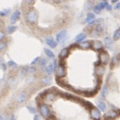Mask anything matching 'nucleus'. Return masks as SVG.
Here are the masks:
<instances>
[{
  "label": "nucleus",
  "instance_id": "473e14b6",
  "mask_svg": "<svg viewBox=\"0 0 120 120\" xmlns=\"http://www.w3.org/2000/svg\"><path fill=\"white\" fill-rule=\"evenodd\" d=\"M7 66H8V67H10V68H17L18 64H16L14 61H12V60H10V61H8V62L7 63Z\"/></svg>",
  "mask_w": 120,
  "mask_h": 120
},
{
  "label": "nucleus",
  "instance_id": "7c9ffc66",
  "mask_svg": "<svg viewBox=\"0 0 120 120\" xmlns=\"http://www.w3.org/2000/svg\"><path fill=\"white\" fill-rule=\"evenodd\" d=\"M101 95L103 98H106L108 95V88L106 85H104V86L103 87V88H102V91H101Z\"/></svg>",
  "mask_w": 120,
  "mask_h": 120
},
{
  "label": "nucleus",
  "instance_id": "a211bd4d",
  "mask_svg": "<svg viewBox=\"0 0 120 120\" xmlns=\"http://www.w3.org/2000/svg\"><path fill=\"white\" fill-rule=\"evenodd\" d=\"M79 47L81 49H89L92 48V44L91 43L88 41H85V42H82V43L79 44Z\"/></svg>",
  "mask_w": 120,
  "mask_h": 120
},
{
  "label": "nucleus",
  "instance_id": "6ab92c4d",
  "mask_svg": "<svg viewBox=\"0 0 120 120\" xmlns=\"http://www.w3.org/2000/svg\"><path fill=\"white\" fill-rule=\"evenodd\" d=\"M94 20H95V14L93 13H88V14H87V18H86V19H85V22L90 23V22H94Z\"/></svg>",
  "mask_w": 120,
  "mask_h": 120
},
{
  "label": "nucleus",
  "instance_id": "ddd939ff",
  "mask_svg": "<svg viewBox=\"0 0 120 120\" xmlns=\"http://www.w3.org/2000/svg\"><path fill=\"white\" fill-rule=\"evenodd\" d=\"M118 112L115 110H109L106 113H105V118H109V119H112V118H116L118 117Z\"/></svg>",
  "mask_w": 120,
  "mask_h": 120
},
{
  "label": "nucleus",
  "instance_id": "ea45409f",
  "mask_svg": "<svg viewBox=\"0 0 120 120\" xmlns=\"http://www.w3.org/2000/svg\"><path fill=\"white\" fill-rule=\"evenodd\" d=\"M52 66H53V68H54V70L56 71L57 68H58V64H57V60H54L53 61V63H52Z\"/></svg>",
  "mask_w": 120,
  "mask_h": 120
},
{
  "label": "nucleus",
  "instance_id": "3c124183",
  "mask_svg": "<svg viewBox=\"0 0 120 120\" xmlns=\"http://www.w3.org/2000/svg\"><path fill=\"white\" fill-rule=\"evenodd\" d=\"M111 1H112V3H117L118 0H111Z\"/></svg>",
  "mask_w": 120,
  "mask_h": 120
},
{
  "label": "nucleus",
  "instance_id": "a18cd8bd",
  "mask_svg": "<svg viewBox=\"0 0 120 120\" xmlns=\"http://www.w3.org/2000/svg\"><path fill=\"white\" fill-rule=\"evenodd\" d=\"M41 1H43L44 3H48V4H52L54 0H41Z\"/></svg>",
  "mask_w": 120,
  "mask_h": 120
},
{
  "label": "nucleus",
  "instance_id": "a19ab883",
  "mask_svg": "<svg viewBox=\"0 0 120 120\" xmlns=\"http://www.w3.org/2000/svg\"><path fill=\"white\" fill-rule=\"evenodd\" d=\"M112 5H111V4H109L107 3V4H106V7H105V8H106V9L108 10V11H110V10H112Z\"/></svg>",
  "mask_w": 120,
  "mask_h": 120
},
{
  "label": "nucleus",
  "instance_id": "5701e85b",
  "mask_svg": "<svg viewBox=\"0 0 120 120\" xmlns=\"http://www.w3.org/2000/svg\"><path fill=\"white\" fill-rule=\"evenodd\" d=\"M35 1L36 0H22V6H27V7H31L33 6L34 4H35Z\"/></svg>",
  "mask_w": 120,
  "mask_h": 120
},
{
  "label": "nucleus",
  "instance_id": "49530a36",
  "mask_svg": "<svg viewBox=\"0 0 120 120\" xmlns=\"http://www.w3.org/2000/svg\"><path fill=\"white\" fill-rule=\"evenodd\" d=\"M93 9H94V13H99L100 12H101V11H99V10L98 9V8L95 7V6H94V8H93Z\"/></svg>",
  "mask_w": 120,
  "mask_h": 120
},
{
  "label": "nucleus",
  "instance_id": "de8ad7c7",
  "mask_svg": "<svg viewBox=\"0 0 120 120\" xmlns=\"http://www.w3.org/2000/svg\"><path fill=\"white\" fill-rule=\"evenodd\" d=\"M8 120H16V119H15L14 115H13V114H11V115H10V117H9V118H8Z\"/></svg>",
  "mask_w": 120,
  "mask_h": 120
},
{
  "label": "nucleus",
  "instance_id": "7ed1b4c3",
  "mask_svg": "<svg viewBox=\"0 0 120 120\" xmlns=\"http://www.w3.org/2000/svg\"><path fill=\"white\" fill-rule=\"evenodd\" d=\"M99 63L101 65H106L109 61V55L106 51L102 50L99 52Z\"/></svg>",
  "mask_w": 120,
  "mask_h": 120
},
{
  "label": "nucleus",
  "instance_id": "0eeeda50",
  "mask_svg": "<svg viewBox=\"0 0 120 120\" xmlns=\"http://www.w3.org/2000/svg\"><path fill=\"white\" fill-rule=\"evenodd\" d=\"M91 44H92V48L94 49V50L100 51L103 49V44L101 41H99V40H93V41L91 42Z\"/></svg>",
  "mask_w": 120,
  "mask_h": 120
},
{
  "label": "nucleus",
  "instance_id": "dca6fc26",
  "mask_svg": "<svg viewBox=\"0 0 120 120\" xmlns=\"http://www.w3.org/2000/svg\"><path fill=\"white\" fill-rule=\"evenodd\" d=\"M112 43H113V39H112L110 37H106L104 38V44L105 47L108 49H111Z\"/></svg>",
  "mask_w": 120,
  "mask_h": 120
},
{
  "label": "nucleus",
  "instance_id": "aec40b11",
  "mask_svg": "<svg viewBox=\"0 0 120 120\" xmlns=\"http://www.w3.org/2000/svg\"><path fill=\"white\" fill-rule=\"evenodd\" d=\"M85 38H86V34H79V35H77L76 38H75V42H76V43H82Z\"/></svg>",
  "mask_w": 120,
  "mask_h": 120
},
{
  "label": "nucleus",
  "instance_id": "f8f14e48",
  "mask_svg": "<svg viewBox=\"0 0 120 120\" xmlns=\"http://www.w3.org/2000/svg\"><path fill=\"white\" fill-rule=\"evenodd\" d=\"M45 42H46V43H47L50 48H52V49H55V48L57 47V45H58L57 41H55L52 38H47L45 39Z\"/></svg>",
  "mask_w": 120,
  "mask_h": 120
},
{
  "label": "nucleus",
  "instance_id": "c03bdc74",
  "mask_svg": "<svg viewBox=\"0 0 120 120\" xmlns=\"http://www.w3.org/2000/svg\"><path fill=\"white\" fill-rule=\"evenodd\" d=\"M40 119V116L38 114H34V120H39Z\"/></svg>",
  "mask_w": 120,
  "mask_h": 120
},
{
  "label": "nucleus",
  "instance_id": "c9c22d12",
  "mask_svg": "<svg viewBox=\"0 0 120 120\" xmlns=\"http://www.w3.org/2000/svg\"><path fill=\"white\" fill-rule=\"evenodd\" d=\"M39 65L41 67H45V65L47 64V60L45 59V58H40V60H39Z\"/></svg>",
  "mask_w": 120,
  "mask_h": 120
},
{
  "label": "nucleus",
  "instance_id": "4be33fe9",
  "mask_svg": "<svg viewBox=\"0 0 120 120\" xmlns=\"http://www.w3.org/2000/svg\"><path fill=\"white\" fill-rule=\"evenodd\" d=\"M22 68L25 70V72H26L27 73H30V74L34 73L36 72V68L34 67V66H30V67H23Z\"/></svg>",
  "mask_w": 120,
  "mask_h": 120
},
{
  "label": "nucleus",
  "instance_id": "2eb2a0df",
  "mask_svg": "<svg viewBox=\"0 0 120 120\" xmlns=\"http://www.w3.org/2000/svg\"><path fill=\"white\" fill-rule=\"evenodd\" d=\"M68 53H69V49L64 48V49H63L62 50H61V52H60L59 58H61V59H64V58H65L68 55Z\"/></svg>",
  "mask_w": 120,
  "mask_h": 120
},
{
  "label": "nucleus",
  "instance_id": "a878e982",
  "mask_svg": "<svg viewBox=\"0 0 120 120\" xmlns=\"http://www.w3.org/2000/svg\"><path fill=\"white\" fill-rule=\"evenodd\" d=\"M44 52H45V54L47 55L49 58H55V55L54 53L52 52V51L50 50V49H44Z\"/></svg>",
  "mask_w": 120,
  "mask_h": 120
},
{
  "label": "nucleus",
  "instance_id": "c85d7f7f",
  "mask_svg": "<svg viewBox=\"0 0 120 120\" xmlns=\"http://www.w3.org/2000/svg\"><path fill=\"white\" fill-rule=\"evenodd\" d=\"M112 39L114 40V41H117V40L120 39V28H118V29L114 32L113 37H112Z\"/></svg>",
  "mask_w": 120,
  "mask_h": 120
},
{
  "label": "nucleus",
  "instance_id": "f257e3e1",
  "mask_svg": "<svg viewBox=\"0 0 120 120\" xmlns=\"http://www.w3.org/2000/svg\"><path fill=\"white\" fill-rule=\"evenodd\" d=\"M26 21L30 24H36L38 20V12L34 8H29L25 14Z\"/></svg>",
  "mask_w": 120,
  "mask_h": 120
},
{
  "label": "nucleus",
  "instance_id": "e433bc0d",
  "mask_svg": "<svg viewBox=\"0 0 120 120\" xmlns=\"http://www.w3.org/2000/svg\"><path fill=\"white\" fill-rule=\"evenodd\" d=\"M118 58H112V61H111V65H110V67H111V68H113L115 65L117 64V63H118Z\"/></svg>",
  "mask_w": 120,
  "mask_h": 120
},
{
  "label": "nucleus",
  "instance_id": "9b49d317",
  "mask_svg": "<svg viewBox=\"0 0 120 120\" xmlns=\"http://www.w3.org/2000/svg\"><path fill=\"white\" fill-rule=\"evenodd\" d=\"M105 72V68L103 67V65H98L97 67L95 68V73L98 77H102L103 75Z\"/></svg>",
  "mask_w": 120,
  "mask_h": 120
},
{
  "label": "nucleus",
  "instance_id": "20e7f679",
  "mask_svg": "<svg viewBox=\"0 0 120 120\" xmlns=\"http://www.w3.org/2000/svg\"><path fill=\"white\" fill-rule=\"evenodd\" d=\"M56 75L57 77L58 78H63L66 75V70H65V68H64V63L61 62V61H60L59 65H58V68L56 70Z\"/></svg>",
  "mask_w": 120,
  "mask_h": 120
},
{
  "label": "nucleus",
  "instance_id": "6e6552de",
  "mask_svg": "<svg viewBox=\"0 0 120 120\" xmlns=\"http://www.w3.org/2000/svg\"><path fill=\"white\" fill-rule=\"evenodd\" d=\"M66 36H67V30L66 29H63L61 30L59 33H58L56 35V41L57 42H61L64 39H65Z\"/></svg>",
  "mask_w": 120,
  "mask_h": 120
},
{
  "label": "nucleus",
  "instance_id": "423d86ee",
  "mask_svg": "<svg viewBox=\"0 0 120 120\" xmlns=\"http://www.w3.org/2000/svg\"><path fill=\"white\" fill-rule=\"evenodd\" d=\"M20 16H21V12L19 11V9L15 10V11L11 14V17H10V22H11L12 24H14L15 22L19 19Z\"/></svg>",
  "mask_w": 120,
  "mask_h": 120
},
{
  "label": "nucleus",
  "instance_id": "2f4dec72",
  "mask_svg": "<svg viewBox=\"0 0 120 120\" xmlns=\"http://www.w3.org/2000/svg\"><path fill=\"white\" fill-rule=\"evenodd\" d=\"M85 9L86 10H90V9H92V8H93V3L91 2V1H87L86 3H85Z\"/></svg>",
  "mask_w": 120,
  "mask_h": 120
},
{
  "label": "nucleus",
  "instance_id": "37998d69",
  "mask_svg": "<svg viewBox=\"0 0 120 120\" xmlns=\"http://www.w3.org/2000/svg\"><path fill=\"white\" fill-rule=\"evenodd\" d=\"M0 120H7V117L3 113H0Z\"/></svg>",
  "mask_w": 120,
  "mask_h": 120
},
{
  "label": "nucleus",
  "instance_id": "09e8293b",
  "mask_svg": "<svg viewBox=\"0 0 120 120\" xmlns=\"http://www.w3.org/2000/svg\"><path fill=\"white\" fill-rule=\"evenodd\" d=\"M114 8L115 9H118V8H120V3H118V4H117L116 5H115Z\"/></svg>",
  "mask_w": 120,
  "mask_h": 120
},
{
  "label": "nucleus",
  "instance_id": "4c0bfd02",
  "mask_svg": "<svg viewBox=\"0 0 120 120\" xmlns=\"http://www.w3.org/2000/svg\"><path fill=\"white\" fill-rule=\"evenodd\" d=\"M39 60H40V57H37V58H35L34 60L32 61V63H31V65L32 66H34V65H35L37 63H38L39 62Z\"/></svg>",
  "mask_w": 120,
  "mask_h": 120
},
{
  "label": "nucleus",
  "instance_id": "58836bf2",
  "mask_svg": "<svg viewBox=\"0 0 120 120\" xmlns=\"http://www.w3.org/2000/svg\"><path fill=\"white\" fill-rule=\"evenodd\" d=\"M4 38H5V33L0 30V41H3Z\"/></svg>",
  "mask_w": 120,
  "mask_h": 120
},
{
  "label": "nucleus",
  "instance_id": "cd10ccee",
  "mask_svg": "<svg viewBox=\"0 0 120 120\" xmlns=\"http://www.w3.org/2000/svg\"><path fill=\"white\" fill-rule=\"evenodd\" d=\"M7 67H8L7 64H5L4 58H3L2 57H0V68L3 69L4 71H5V70L7 69Z\"/></svg>",
  "mask_w": 120,
  "mask_h": 120
},
{
  "label": "nucleus",
  "instance_id": "72a5a7b5",
  "mask_svg": "<svg viewBox=\"0 0 120 120\" xmlns=\"http://www.w3.org/2000/svg\"><path fill=\"white\" fill-rule=\"evenodd\" d=\"M27 109L28 110V112H31V113H34V114H36V112H37V109L34 107H32V106H27Z\"/></svg>",
  "mask_w": 120,
  "mask_h": 120
},
{
  "label": "nucleus",
  "instance_id": "f704fd0d",
  "mask_svg": "<svg viewBox=\"0 0 120 120\" xmlns=\"http://www.w3.org/2000/svg\"><path fill=\"white\" fill-rule=\"evenodd\" d=\"M7 48V43L4 41H0V52L5 50Z\"/></svg>",
  "mask_w": 120,
  "mask_h": 120
},
{
  "label": "nucleus",
  "instance_id": "9d476101",
  "mask_svg": "<svg viewBox=\"0 0 120 120\" xmlns=\"http://www.w3.org/2000/svg\"><path fill=\"white\" fill-rule=\"evenodd\" d=\"M94 35L96 36H100L102 35V34L103 33V26L102 23H99V24L96 25L94 28Z\"/></svg>",
  "mask_w": 120,
  "mask_h": 120
},
{
  "label": "nucleus",
  "instance_id": "b1692460",
  "mask_svg": "<svg viewBox=\"0 0 120 120\" xmlns=\"http://www.w3.org/2000/svg\"><path fill=\"white\" fill-rule=\"evenodd\" d=\"M6 30H7V34H13L16 30H17V27L13 26V25H9V26L7 27Z\"/></svg>",
  "mask_w": 120,
  "mask_h": 120
},
{
  "label": "nucleus",
  "instance_id": "412c9836",
  "mask_svg": "<svg viewBox=\"0 0 120 120\" xmlns=\"http://www.w3.org/2000/svg\"><path fill=\"white\" fill-rule=\"evenodd\" d=\"M97 105H98V109H99L100 111H102V112H105V110H106V103H105L104 102L98 101Z\"/></svg>",
  "mask_w": 120,
  "mask_h": 120
},
{
  "label": "nucleus",
  "instance_id": "393cba45",
  "mask_svg": "<svg viewBox=\"0 0 120 120\" xmlns=\"http://www.w3.org/2000/svg\"><path fill=\"white\" fill-rule=\"evenodd\" d=\"M10 11H11L10 8H4V9L1 10L0 11V17H5V16H7L10 13Z\"/></svg>",
  "mask_w": 120,
  "mask_h": 120
},
{
  "label": "nucleus",
  "instance_id": "39448f33",
  "mask_svg": "<svg viewBox=\"0 0 120 120\" xmlns=\"http://www.w3.org/2000/svg\"><path fill=\"white\" fill-rule=\"evenodd\" d=\"M90 112H91V116L94 120H99L101 118V112L98 108L93 107Z\"/></svg>",
  "mask_w": 120,
  "mask_h": 120
},
{
  "label": "nucleus",
  "instance_id": "f3484780",
  "mask_svg": "<svg viewBox=\"0 0 120 120\" xmlns=\"http://www.w3.org/2000/svg\"><path fill=\"white\" fill-rule=\"evenodd\" d=\"M41 83L43 85H50L51 82H52V79L49 76H45V77H43L41 79Z\"/></svg>",
  "mask_w": 120,
  "mask_h": 120
},
{
  "label": "nucleus",
  "instance_id": "1a4fd4ad",
  "mask_svg": "<svg viewBox=\"0 0 120 120\" xmlns=\"http://www.w3.org/2000/svg\"><path fill=\"white\" fill-rule=\"evenodd\" d=\"M28 95L26 94V93L24 92H22L20 93V94H18L17 98H16V100L18 101V103H23V102H25L27 99H28Z\"/></svg>",
  "mask_w": 120,
  "mask_h": 120
},
{
  "label": "nucleus",
  "instance_id": "f03ea898",
  "mask_svg": "<svg viewBox=\"0 0 120 120\" xmlns=\"http://www.w3.org/2000/svg\"><path fill=\"white\" fill-rule=\"evenodd\" d=\"M39 112L41 115L45 118H49L51 116V111L49 109V107L45 103H42L39 105Z\"/></svg>",
  "mask_w": 120,
  "mask_h": 120
},
{
  "label": "nucleus",
  "instance_id": "79ce46f5",
  "mask_svg": "<svg viewBox=\"0 0 120 120\" xmlns=\"http://www.w3.org/2000/svg\"><path fill=\"white\" fill-rule=\"evenodd\" d=\"M34 80V77H29V78H28V79H27V82H28V83H30V82H33Z\"/></svg>",
  "mask_w": 120,
  "mask_h": 120
},
{
  "label": "nucleus",
  "instance_id": "8fccbe9b",
  "mask_svg": "<svg viewBox=\"0 0 120 120\" xmlns=\"http://www.w3.org/2000/svg\"><path fill=\"white\" fill-rule=\"evenodd\" d=\"M54 1L56 3H62V2H64V0H54Z\"/></svg>",
  "mask_w": 120,
  "mask_h": 120
},
{
  "label": "nucleus",
  "instance_id": "c756f323",
  "mask_svg": "<svg viewBox=\"0 0 120 120\" xmlns=\"http://www.w3.org/2000/svg\"><path fill=\"white\" fill-rule=\"evenodd\" d=\"M106 4H107V2H106V1H105V2H101V3H99L98 4H97L95 7L97 8L99 11H102L103 8H105V7H106Z\"/></svg>",
  "mask_w": 120,
  "mask_h": 120
},
{
  "label": "nucleus",
  "instance_id": "bb28decb",
  "mask_svg": "<svg viewBox=\"0 0 120 120\" xmlns=\"http://www.w3.org/2000/svg\"><path fill=\"white\" fill-rule=\"evenodd\" d=\"M45 71H46V73H47L48 74H51L52 72L54 71V68H53L52 64H49L48 66H46V68H45Z\"/></svg>",
  "mask_w": 120,
  "mask_h": 120
},
{
  "label": "nucleus",
  "instance_id": "4468645a",
  "mask_svg": "<svg viewBox=\"0 0 120 120\" xmlns=\"http://www.w3.org/2000/svg\"><path fill=\"white\" fill-rule=\"evenodd\" d=\"M43 98H44L46 101H49V102L53 101V100L56 98V94H55L54 93H52V92L47 93V94H45Z\"/></svg>",
  "mask_w": 120,
  "mask_h": 120
}]
</instances>
